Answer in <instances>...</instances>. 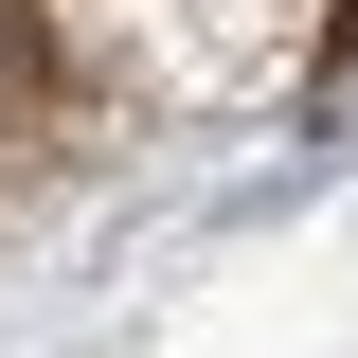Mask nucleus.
<instances>
[{
	"label": "nucleus",
	"mask_w": 358,
	"mask_h": 358,
	"mask_svg": "<svg viewBox=\"0 0 358 358\" xmlns=\"http://www.w3.org/2000/svg\"><path fill=\"white\" fill-rule=\"evenodd\" d=\"M322 72H358V18H341V36H322Z\"/></svg>",
	"instance_id": "nucleus-1"
}]
</instances>
